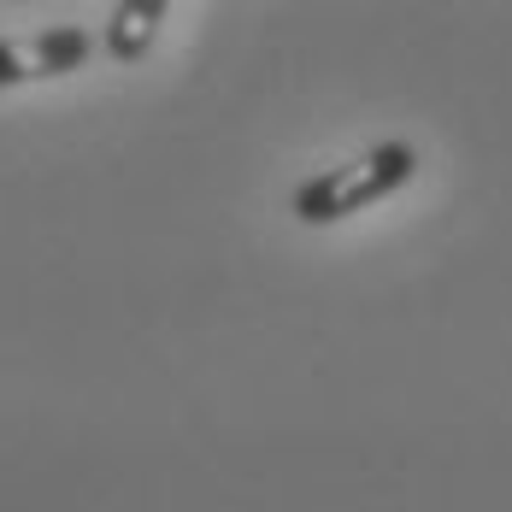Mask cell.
Here are the masks:
<instances>
[{"label": "cell", "instance_id": "6da1fadb", "mask_svg": "<svg viewBox=\"0 0 512 512\" xmlns=\"http://www.w3.org/2000/svg\"><path fill=\"white\" fill-rule=\"evenodd\" d=\"M412 171H418V148L412 142H377V148H365L348 165H330V171L307 177L295 189V218L301 224H342V218H354L365 206L389 201L395 189H407Z\"/></svg>", "mask_w": 512, "mask_h": 512}, {"label": "cell", "instance_id": "7a4b0ae2", "mask_svg": "<svg viewBox=\"0 0 512 512\" xmlns=\"http://www.w3.org/2000/svg\"><path fill=\"white\" fill-rule=\"evenodd\" d=\"M89 53H95V36L77 30V24H53V30L24 36V42H6L0 36V89L42 83V77H71V71H83Z\"/></svg>", "mask_w": 512, "mask_h": 512}, {"label": "cell", "instance_id": "3957f363", "mask_svg": "<svg viewBox=\"0 0 512 512\" xmlns=\"http://www.w3.org/2000/svg\"><path fill=\"white\" fill-rule=\"evenodd\" d=\"M171 18V6L165 0H118L112 12H106V53L112 59H142V53L159 42V24Z\"/></svg>", "mask_w": 512, "mask_h": 512}]
</instances>
